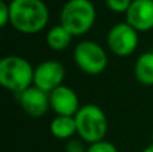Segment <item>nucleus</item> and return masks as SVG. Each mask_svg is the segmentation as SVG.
<instances>
[{"label":"nucleus","instance_id":"9b49d317","mask_svg":"<svg viewBox=\"0 0 153 152\" xmlns=\"http://www.w3.org/2000/svg\"><path fill=\"white\" fill-rule=\"evenodd\" d=\"M134 78L144 86H153V51H145L134 63Z\"/></svg>","mask_w":153,"mask_h":152},{"label":"nucleus","instance_id":"7ed1b4c3","mask_svg":"<svg viewBox=\"0 0 153 152\" xmlns=\"http://www.w3.org/2000/svg\"><path fill=\"white\" fill-rule=\"evenodd\" d=\"M97 11L91 0H67L59 13V24L73 37H82L93 28Z\"/></svg>","mask_w":153,"mask_h":152},{"label":"nucleus","instance_id":"a211bd4d","mask_svg":"<svg viewBox=\"0 0 153 152\" xmlns=\"http://www.w3.org/2000/svg\"><path fill=\"white\" fill-rule=\"evenodd\" d=\"M141 152H153V144H151V145H148L146 148H144Z\"/></svg>","mask_w":153,"mask_h":152},{"label":"nucleus","instance_id":"6e6552de","mask_svg":"<svg viewBox=\"0 0 153 152\" xmlns=\"http://www.w3.org/2000/svg\"><path fill=\"white\" fill-rule=\"evenodd\" d=\"M16 100L22 107V109L28 116L35 118L45 116L48 112V109H51L50 94L38 89L34 85L31 88L26 89L24 92H22V93L16 94Z\"/></svg>","mask_w":153,"mask_h":152},{"label":"nucleus","instance_id":"39448f33","mask_svg":"<svg viewBox=\"0 0 153 152\" xmlns=\"http://www.w3.org/2000/svg\"><path fill=\"white\" fill-rule=\"evenodd\" d=\"M75 65L89 75H98L105 72L109 63L106 50L94 40H82L75 46L73 53Z\"/></svg>","mask_w":153,"mask_h":152},{"label":"nucleus","instance_id":"20e7f679","mask_svg":"<svg viewBox=\"0 0 153 152\" xmlns=\"http://www.w3.org/2000/svg\"><path fill=\"white\" fill-rule=\"evenodd\" d=\"M76 124V135L86 144L105 140L108 133V117L98 105H82L74 116Z\"/></svg>","mask_w":153,"mask_h":152},{"label":"nucleus","instance_id":"dca6fc26","mask_svg":"<svg viewBox=\"0 0 153 152\" xmlns=\"http://www.w3.org/2000/svg\"><path fill=\"white\" fill-rule=\"evenodd\" d=\"M65 152H87L86 143L83 140H81L79 137H73V139L66 142Z\"/></svg>","mask_w":153,"mask_h":152},{"label":"nucleus","instance_id":"0eeeda50","mask_svg":"<svg viewBox=\"0 0 153 152\" xmlns=\"http://www.w3.org/2000/svg\"><path fill=\"white\" fill-rule=\"evenodd\" d=\"M66 69L63 63L56 59H47L35 66L34 86L50 94L53 90L63 85Z\"/></svg>","mask_w":153,"mask_h":152},{"label":"nucleus","instance_id":"f3484780","mask_svg":"<svg viewBox=\"0 0 153 152\" xmlns=\"http://www.w3.org/2000/svg\"><path fill=\"white\" fill-rule=\"evenodd\" d=\"M10 3H7L5 0L0 1V27L4 28L7 24H10Z\"/></svg>","mask_w":153,"mask_h":152},{"label":"nucleus","instance_id":"f257e3e1","mask_svg":"<svg viewBox=\"0 0 153 152\" xmlns=\"http://www.w3.org/2000/svg\"><path fill=\"white\" fill-rule=\"evenodd\" d=\"M10 24L26 35L38 34L47 26L50 12L43 0H12L10 1Z\"/></svg>","mask_w":153,"mask_h":152},{"label":"nucleus","instance_id":"2eb2a0df","mask_svg":"<svg viewBox=\"0 0 153 152\" xmlns=\"http://www.w3.org/2000/svg\"><path fill=\"white\" fill-rule=\"evenodd\" d=\"M87 152H118V150L113 143L108 142V140H101V142L89 144Z\"/></svg>","mask_w":153,"mask_h":152},{"label":"nucleus","instance_id":"9d476101","mask_svg":"<svg viewBox=\"0 0 153 152\" xmlns=\"http://www.w3.org/2000/svg\"><path fill=\"white\" fill-rule=\"evenodd\" d=\"M50 108L56 116H74L79 110L78 94L70 86L61 85L50 93Z\"/></svg>","mask_w":153,"mask_h":152},{"label":"nucleus","instance_id":"423d86ee","mask_svg":"<svg viewBox=\"0 0 153 152\" xmlns=\"http://www.w3.org/2000/svg\"><path fill=\"white\" fill-rule=\"evenodd\" d=\"M108 48L111 54L120 58L132 55L138 46V31L126 22L117 23L109 30L106 37Z\"/></svg>","mask_w":153,"mask_h":152},{"label":"nucleus","instance_id":"6ab92c4d","mask_svg":"<svg viewBox=\"0 0 153 152\" xmlns=\"http://www.w3.org/2000/svg\"><path fill=\"white\" fill-rule=\"evenodd\" d=\"M5 1H8V3H10V1H12V0H5Z\"/></svg>","mask_w":153,"mask_h":152},{"label":"nucleus","instance_id":"f8f14e48","mask_svg":"<svg viewBox=\"0 0 153 152\" xmlns=\"http://www.w3.org/2000/svg\"><path fill=\"white\" fill-rule=\"evenodd\" d=\"M50 132L59 140H70L76 135V124L73 116H55L50 123Z\"/></svg>","mask_w":153,"mask_h":152},{"label":"nucleus","instance_id":"1a4fd4ad","mask_svg":"<svg viewBox=\"0 0 153 152\" xmlns=\"http://www.w3.org/2000/svg\"><path fill=\"white\" fill-rule=\"evenodd\" d=\"M125 18V22L138 32L153 30V0H133Z\"/></svg>","mask_w":153,"mask_h":152},{"label":"nucleus","instance_id":"aec40b11","mask_svg":"<svg viewBox=\"0 0 153 152\" xmlns=\"http://www.w3.org/2000/svg\"><path fill=\"white\" fill-rule=\"evenodd\" d=\"M152 140H153V132H152Z\"/></svg>","mask_w":153,"mask_h":152},{"label":"nucleus","instance_id":"ddd939ff","mask_svg":"<svg viewBox=\"0 0 153 152\" xmlns=\"http://www.w3.org/2000/svg\"><path fill=\"white\" fill-rule=\"evenodd\" d=\"M73 38L74 37L62 24H56V26L51 27L47 31V34H46V43H47V46L51 50L62 51L69 47Z\"/></svg>","mask_w":153,"mask_h":152},{"label":"nucleus","instance_id":"4468645a","mask_svg":"<svg viewBox=\"0 0 153 152\" xmlns=\"http://www.w3.org/2000/svg\"><path fill=\"white\" fill-rule=\"evenodd\" d=\"M133 0H105V4L114 13H126Z\"/></svg>","mask_w":153,"mask_h":152},{"label":"nucleus","instance_id":"f03ea898","mask_svg":"<svg viewBox=\"0 0 153 152\" xmlns=\"http://www.w3.org/2000/svg\"><path fill=\"white\" fill-rule=\"evenodd\" d=\"M35 67L20 55H7L0 61V85L19 94L34 85Z\"/></svg>","mask_w":153,"mask_h":152}]
</instances>
